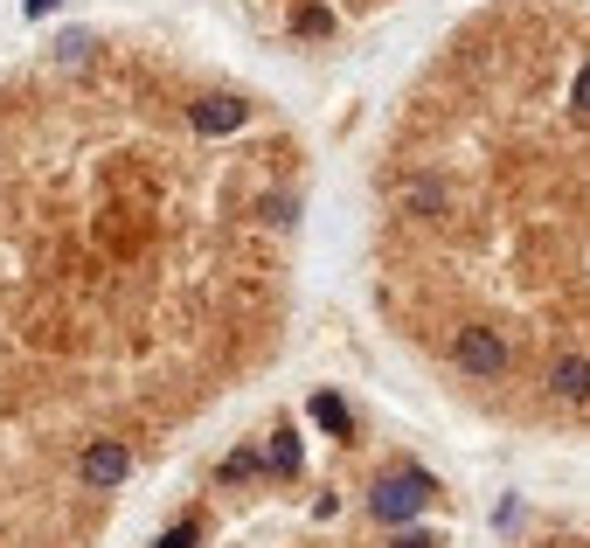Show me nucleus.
Here are the masks:
<instances>
[{"mask_svg":"<svg viewBox=\"0 0 590 548\" xmlns=\"http://www.w3.org/2000/svg\"><path fill=\"white\" fill-rule=\"evenodd\" d=\"M431 500H438V479H431L424 465H396V473H382L369 486V514L382 520V528H410Z\"/></svg>","mask_w":590,"mask_h":548,"instance_id":"f257e3e1","label":"nucleus"},{"mask_svg":"<svg viewBox=\"0 0 590 548\" xmlns=\"http://www.w3.org/2000/svg\"><path fill=\"white\" fill-rule=\"evenodd\" d=\"M445 354H452V369L473 375V382H500V375H507V333L479 327V320L452 327V333H445Z\"/></svg>","mask_w":590,"mask_h":548,"instance_id":"f03ea898","label":"nucleus"},{"mask_svg":"<svg viewBox=\"0 0 590 548\" xmlns=\"http://www.w3.org/2000/svg\"><path fill=\"white\" fill-rule=\"evenodd\" d=\"M396 201H403V216L410 223H445L452 216V180L438 167H410L396 180Z\"/></svg>","mask_w":590,"mask_h":548,"instance_id":"7ed1b4c3","label":"nucleus"},{"mask_svg":"<svg viewBox=\"0 0 590 548\" xmlns=\"http://www.w3.org/2000/svg\"><path fill=\"white\" fill-rule=\"evenodd\" d=\"M542 389H549V396H556L562 410H583V403H590V354H583V348H562V354H549Z\"/></svg>","mask_w":590,"mask_h":548,"instance_id":"20e7f679","label":"nucleus"},{"mask_svg":"<svg viewBox=\"0 0 590 548\" xmlns=\"http://www.w3.org/2000/svg\"><path fill=\"white\" fill-rule=\"evenodd\" d=\"M195 133H237V125L250 118V104L244 97H195Z\"/></svg>","mask_w":590,"mask_h":548,"instance_id":"39448f33","label":"nucleus"},{"mask_svg":"<svg viewBox=\"0 0 590 548\" xmlns=\"http://www.w3.org/2000/svg\"><path fill=\"white\" fill-rule=\"evenodd\" d=\"M76 473H84L91 486H118L125 473H133V452H125V445H91V452H84V465H76Z\"/></svg>","mask_w":590,"mask_h":548,"instance_id":"423d86ee","label":"nucleus"},{"mask_svg":"<svg viewBox=\"0 0 590 548\" xmlns=\"http://www.w3.org/2000/svg\"><path fill=\"white\" fill-rule=\"evenodd\" d=\"M306 410H313V424L327 437H354V416H348V403L333 396V389H313V403H306Z\"/></svg>","mask_w":590,"mask_h":548,"instance_id":"0eeeda50","label":"nucleus"},{"mask_svg":"<svg viewBox=\"0 0 590 548\" xmlns=\"http://www.w3.org/2000/svg\"><path fill=\"white\" fill-rule=\"evenodd\" d=\"M271 473H278V479H292V473H299V437H292V431H278V437H271Z\"/></svg>","mask_w":590,"mask_h":548,"instance_id":"6e6552de","label":"nucleus"},{"mask_svg":"<svg viewBox=\"0 0 590 548\" xmlns=\"http://www.w3.org/2000/svg\"><path fill=\"white\" fill-rule=\"evenodd\" d=\"M570 112L577 118H590V56L577 63V76H570Z\"/></svg>","mask_w":590,"mask_h":548,"instance_id":"1a4fd4ad","label":"nucleus"},{"mask_svg":"<svg viewBox=\"0 0 590 548\" xmlns=\"http://www.w3.org/2000/svg\"><path fill=\"white\" fill-rule=\"evenodd\" d=\"M292 29L299 35H327V8H292Z\"/></svg>","mask_w":590,"mask_h":548,"instance_id":"9d476101","label":"nucleus"},{"mask_svg":"<svg viewBox=\"0 0 590 548\" xmlns=\"http://www.w3.org/2000/svg\"><path fill=\"white\" fill-rule=\"evenodd\" d=\"M258 465H265L258 452H237V458H229V465H222V479H229V486H237V479H250V473H258Z\"/></svg>","mask_w":590,"mask_h":548,"instance_id":"9b49d317","label":"nucleus"},{"mask_svg":"<svg viewBox=\"0 0 590 548\" xmlns=\"http://www.w3.org/2000/svg\"><path fill=\"white\" fill-rule=\"evenodd\" d=\"M195 541H201V528H195V520H182V528H167L153 548H195Z\"/></svg>","mask_w":590,"mask_h":548,"instance_id":"f8f14e48","label":"nucleus"},{"mask_svg":"<svg viewBox=\"0 0 590 548\" xmlns=\"http://www.w3.org/2000/svg\"><path fill=\"white\" fill-rule=\"evenodd\" d=\"M84 49H91V35H84V29H70V35L56 42V56H63V63H84Z\"/></svg>","mask_w":590,"mask_h":548,"instance_id":"ddd939ff","label":"nucleus"},{"mask_svg":"<svg viewBox=\"0 0 590 548\" xmlns=\"http://www.w3.org/2000/svg\"><path fill=\"white\" fill-rule=\"evenodd\" d=\"M63 8V0H21V14H29V21H42V14H56Z\"/></svg>","mask_w":590,"mask_h":548,"instance_id":"4468645a","label":"nucleus"},{"mask_svg":"<svg viewBox=\"0 0 590 548\" xmlns=\"http://www.w3.org/2000/svg\"><path fill=\"white\" fill-rule=\"evenodd\" d=\"M396 548H438V535H403Z\"/></svg>","mask_w":590,"mask_h":548,"instance_id":"2eb2a0df","label":"nucleus"}]
</instances>
